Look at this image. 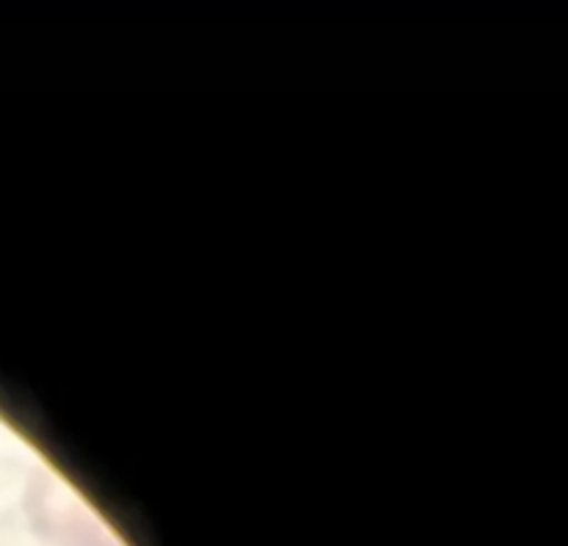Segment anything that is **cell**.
<instances>
[]
</instances>
